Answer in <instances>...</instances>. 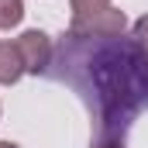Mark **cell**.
<instances>
[{"instance_id": "1", "label": "cell", "mask_w": 148, "mask_h": 148, "mask_svg": "<svg viewBox=\"0 0 148 148\" xmlns=\"http://www.w3.org/2000/svg\"><path fill=\"white\" fill-rule=\"evenodd\" d=\"M93 86L107 121H127L148 103V55L131 38H114L93 55Z\"/></svg>"}, {"instance_id": "2", "label": "cell", "mask_w": 148, "mask_h": 148, "mask_svg": "<svg viewBox=\"0 0 148 148\" xmlns=\"http://www.w3.org/2000/svg\"><path fill=\"white\" fill-rule=\"evenodd\" d=\"M127 28V17L124 10H100V14H86V17H73L69 24V38H79V41H90V38H103V41H114V38L124 35Z\"/></svg>"}, {"instance_id": "3", "label": "cell", "mask_w": 148, "mask_h": 148, "mask_svg": "<svg viewBox=\"0 0 148 148\" xmlns=\"http://www.w3.org/2000/svg\"><path fill=\"white\" fill-rule=\"evenodd\" d=\"M17 52H21V62H24V73H45L48 69V59H52V41L45 31L28 28L24 35H17Z\"/></svg>"}, {"instance_id": "4", "label": "cell", "mask_w": 148, "mask_h": 148, "mask_svg": "<svg viewBox=\"0 0 148 148\" xmlns=\"http://www.w3.org/2000/svg\"><path fill=\"white\" fill-rule=\"evenodd\" d=\"M21 76H24V62H21L17 45L14 41H0V83L3 86H14Z\"/></svg>"}, {"instance_id": "5", "label": "cell", "mask_w": 148, "mask_h": 148, "mask_svg": "<svg viewBox=\"0 0 148 148\" xmlns=\"http://www.w3.org/2000/svg\"><path fill=\"white\" fill-rule=\"evenodd\" d=\"M24 17V0H0V28H17Z\"/></svg>"}, {"instance_id": "6", "label": "cell", "mask_w": 148, "mask_h": 148, "mask_svg": "<svg viewBox=\"0 0 148 148\" xmlns=\"http://www.w3.org/2000/svg\"><path fill=\"white\" fill-rule=\"evenodd\" d=\"M73 7V17H86V14H100L110 7V0H69Z\"/></svg>"}, {"instance_id": "7", "label": "cell", "mask_w": 148, "mask_h": 148, "mask_svg": "<svg viewBox=\"0 0 148 148\" xmlns=\"http://www.w3.org/2000/svg\"><path fill=\"white\" fill-rule=\"evenodd\" d=\"M134 41H138V45H141V48L148 52V14L134 21Z\"/></svg>"}, {"instance_id": "8", "label": "cell", "mask_w": 148, "mask_h": 148, "mask_svg": "<svg viewBox=\"0 0 148 148\" xmlns=\"http://www.w3.org/2000/svg\"><path fill=\"white\" fill-rule=\"evenodd\" d=\"M93 148H124L121 141H100V145H93Z\"/></svg>"}, {"instance_id": "9", "label": "cell", "mask_w": 148, "mask_h": 148, "mask_svg": "<svg viewBox=\"0 0 148 148\" xmlns=\"http://www.w3.org/2000/svg\"><path fill=\"white\" fill-rule=\"evenodd\" d=\"M0 148H21V145H14V141H0Z\"/></svg>"}]
</instances>
